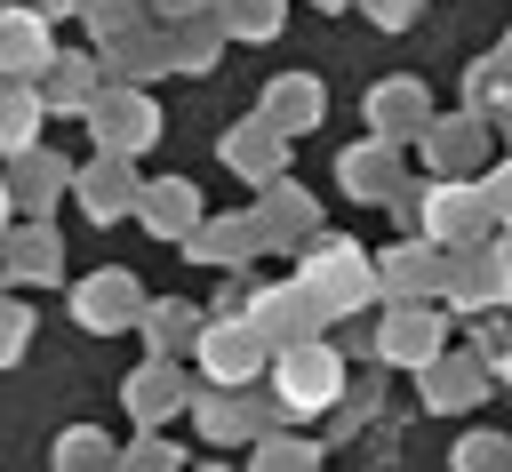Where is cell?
<instances>
[{
    "mask_svg": "<svg viewBox=\"0 0 512 472\" xmlns=\"http://www.w3.org/2000/svg\"><path fill=\"white\" fill-rule=\"evenodd\" d=\"M280 376H288V400L296 408H320V400H336V376L344 368H336V352H288Z\"/></svg>",
    "mask_w": 512,
    "mask_h": 472,
    "instance_id": "1",
    "label": "cell"
},
{
    "mask_svg": "<svg viewBox=\"0 0 512 472\" xmlns=\"http://www.w3.org/2000/svg\"><path fill=\"white\" fill-rule=\"evenodd\" d=\"M248 360H256V344H248V336H216V344H208V368H216V376H240Z\"/></svg>",
    "mask_w": 512,
    "mask_h": 472,
    "instance_id": "2",
    "label": "cell"
},
{
    "mask_svg": "<svg viewBox=\"0 0 512 472\" xmlns=\"http://www.w3.org/2000/svg\"><path fill=\"white\" fill-rule=\"evenodd\" d=\"M488 208H496V216H512V168H504V176L488 184Z\"/></svg>",
    "mask_w": 512,
    "mask_h": 472,
    "instance_id": "4",
    "label": "cell"
},
{
    "mask_svg": "<svg viewBox=\"0 0 512 472\" xmlns=\"http://www.w3.org/2000/svg\"><path fill=\"white\" fill-rule=\"evenodd\" d=\"M472 392H480V384H472L464 368H440V376H432V400H440V408H448V400H472Z\"/></svg>",
    "mask_w": 512,
    "mask_h": 472,
    "instance_id": "3",
    "label": "cell"
}]
</instances>
